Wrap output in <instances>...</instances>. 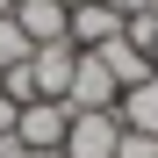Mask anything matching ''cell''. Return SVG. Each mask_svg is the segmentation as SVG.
Listing matches in <instances>:
<instances>
[{"label": "cell", "mask_w": 158, "mask_h": 158, "mask_svg": "<svg viewBox=\"0 0 158 158\" xmlns=\"http://www.w3.org/2000/svg\"><path fill=\"white\" fill-rule=\"evenodd\" d=\"M65 129H72V108L65 101H29L15 122V144L22 151H65Z\"/></svg>", "instance_id": "obj_1"}, {"label": "cell", "mask_w": 158, "mask_h": 158, "mask_svg": "<svg viewBox=\"0 0 158 158\" xmlns=\"http://www.w3.org/2000/svg\"><path fill=\"white\" fill-rule=\"evenodd\" d=\"M72 65H79L72 36H65V43H36V50H29V86H36V101H65Z\"/></svg>", "instance_id": "obj_2"}, {"label": "cell", "mask_w": 158, "mask_h": 158, "mask_svg": "<svg viewBox=\"0 0 158 158\" xmlns=\"http://www.w3.org/2000/svg\"><path fill=\"white\" fill-rule=\"evenodd\" d=\"M65 36H72V50H101V43H115V36H122V7L86 0V7L65 15Z\"/></svg>", "instance_id": "obj_3"}, {"label": "cell", "mask_w": 158, "mask_h": 158, "mask_svg": "<svg viewBox=\"0 0 158 158\" xmlns=\"http://www.w3.org/2000/svg\"><path fill=\"white\" fill-rule=\"evenodd\" d=\"M115 144H122L115 108L108 115H72V129H65V158H115Z\"/></svg>", "instance_id": "obj_4"}, {"label": "cell", "mask_w": 158, "mask_h": 158, "mask_svg": "<svg viewBox=\"0 0 158 158\" xmlns=\"http://www.w3.org/2000/svg\"><path fill=\"white\" fill-rule=\"evenodd\" d=\"M15 29L29 43H65V7L58 0H15Z\"/></svg>", "instance_id": "obj_5"}, {"label": "cell", "mask_w": 158, "mask_h": 158, "mask_svg": "<svg viewBox=\"0 0 158 158\" xmlns=\"http://www.w3.org/2000/svg\"><path fill=\"white\" fill-rule=\"evenodd\" d=\"M94 58L101 65H108V79H115V86L129 94V86H144V79H151V58H144V50L137 43H129V36H115V43H101L94 50Z\"/></svg>", "instance_id": "obj_6"}, {"label": "cell", "mask_w": 158, "mask_h": 158, "mask_svg": "<svg viewBox=\"0 0 158 158\" xmlns=\"http://www.w3.org/2000/svg\"><path fill=\"white\" fill-rule=\"evenodd\" d=\"M115 122H122V129H144V137H158V72L115 101Z\"/></svg>", "instance_id": "obj_7"}, {"label": "cell", "mask_w": 158, "mask_h": 158, "mask_svg": "<svg viewBox=\"0 0 158 158\" xmlns=\"http://www.w3.org/2000/svg\"><path fill=\"white\" fill-rule=\"evenodd\" d=\"M29 50H36V43H29V36L15 29V15H0V72H15V65H29Z\"/></svg>", "instance_id": "obj_8"}, {"label": "cell", "mask_w": 158, "mask_h": 158, "mask_svg": "<svg viewBox=\"0 0 158 158\" xmlns=\"http://www.w3.org/2000/svg\"><path fill=\"white\" fill-rule=\"evenodd\" d=\"M115 158H158V137H144V129H122Z\"/></svg>", "instance_id": "obj_9"}, {"label": "cell", "mask_w": 158, "mask_h": 158, "mask_svg": "<svg viewBox=\"0 0 158 158\" xmlns=\"http://www.w3.org/2000/svg\"><path fill=\"white\" fill-rule=\"evenodd\" d=\"M15 122H22V108H15L7 94H0V137H15Z\"/></svg>", "instance_id": "obj_10"}, {"label": "cell", "mask_w": 158, "mask_h": 158, "mask_svg": "<svg viewBox=\"0 0 158 158\" xmlns=\"http://www.w3.org/2000/svg\"><path fill=\"white\" fill-rule=\"evenodd\" d=\"M108 7H122V15H137V7H144V0H108Z\"/></svg>", "instance_id": "obj_11"}, {"label": "cell", "mask_w": 158, "mask_h": 158, "mask_svg": "<svg viewBox=\"0 0 158 158\" xmlns=\"http://www.w3.org/2000/svg\"><path fill=\"white\" fill-rule=\"evenodd\" d=\"M22 158H65V151H22Z\"/></svg>", "instance_id": "obj_12"}, {"label": "cell", "mask_w": 158, "mask_h": 158, "mask_svg": "<svg viewBox=\"0 0 158 158\" xmlns=\"http://www.w3.org/2000/svg\"><path fill=\"white\" fill-rule=\"evenodd\" d=\"M58 7H65V15H72V7H86V0H58Z\"/></svg>", "instance_id": "obj_13"}, {"label": "cell", "mask_w": 158, "mask_h": 158, "mask_svg": "<svg viewBox=\"0 0 158 158\" xmlns=\"http://www.w3.org/2000/svg\"><path fill=\"white\" fill-rule=\"evenodd\" d=\"M0 15H15V0H0Z\"/></svg>", "instance_id": "obj_14"}, {"label": "cell", "mask_w": 158, "mask_h": 158, "mask_svg": "<svg viewBox=\"0 0 158 158\" xmlns=\"http://www.w3.org/2000/svg\"><path fill=\"white\" fill-rule=\"evenodd\" d=\"M144 7H151V15H158V0H144Z\"/></svg>", "instance_id": "obj_15"}]
</instances>
